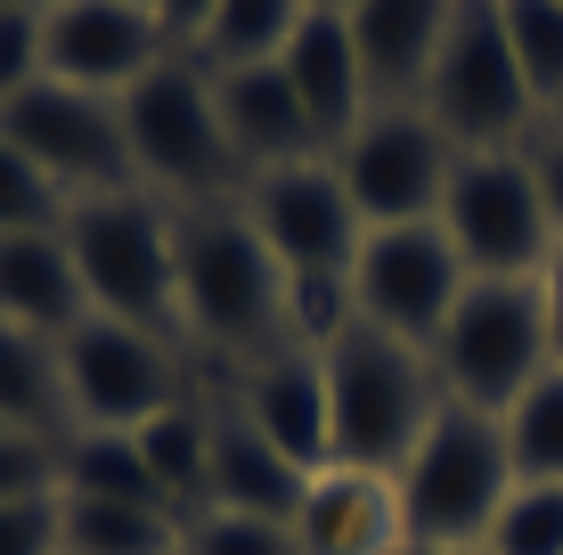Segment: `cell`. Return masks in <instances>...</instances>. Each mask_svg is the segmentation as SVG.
<instances>
[{
    "mask_svg": "<svg viewBox=\"0 0 563 555\" xmlns=\"http://www.w3.org/2000/svg\"><path fill=\"white\" fill-rule=\"evenodd\" d=\"M164 49L172 42H164L147 0H57L42 16V66H49V82H66V90L123 99Z\"/></svg>",
    "mask_w": 563,
    "mask_h": 555,
    "instance_id": "cell-14",
    "label": "cell"
},
{
    "mask_svg": "<svg viewBox=\"0 0 563 555\" xmlns=\"http://www.w3.org/2000/svg\"><path fill=\"white\" fill-rule=\"evenodd\" d=\"M433 221L450 229L465 278H539V262H548V245H555L539 171H531V156H507V147L457 156Z\"/></svg>",
    "mask_w": 563,
    "mask_h": 555,
    "instance_id": "cell-7",
    "label": "cell"
},
{
    "mask_svg": "<svg viewBox=\"0 0 563 555\" xmlns=\"http://www.w3.org/2000/svg\"><path fill=\"white\" fill-rule=\"evenodd\" d=\"M400 555H490V547H400Z\"/></svg>",
    "mask_w": 563,
    "mask_h": 555,
    "instance_id": "cell-38",
    "label": "cell"
},
{
    "mask_svg": "<svg viewBox=\"0 0 563 555\" xmlns=\"http://www.w3.org/2000/svg\"><path fill=\"white\" fill-rule=\"evenodd\" d=\"M310 9H335V16H352V9H360V0H310Z\"/></svg>",
    "mask_w": 563,
    "mask_h": 555,
    "instance_id": "cell-40",
    "label": "cell"
},
{
    "mask_svg": "<svg viewBox=\"0 0 563 555\" xmlns=\"http://www.w3.org/2000/svg\"><path fill=\"white\" fill-rule=\"evenodd\" d=\"M180 555H188V547H180Z\"/></svg>",
    "mask_w": 563,
    "mask_h": 555,
    "instance_id": "cell-43",
    "label": "cell"
},
{
    "mask_svg": "<svg viewBox=\"0 0 563 555\" xmlns=\"http://www.w3.org/2000/svg\"><path fill=\"white\" fill-rule=\"evenodd\" d=\"M66 245L82 295L99 319L172 335L180 328V245H172V204H155L147 188H107V197L66 204Z\"/></svg>",
    "mask_w": 563,
    "mask_h": 555,
    "instance_id": "cell-3",
    "label": "cell"
},
{
    "mask_svg": "<svg viewBox=\"0 0 563 555\" xmlns=\"http://www.w3.org/2000/svg\"><path fill=\"white\" fill-rule=\"evenodd\" d=\"M42 16L33 9H0V99H16L25 82H42Z\"/></svg>",
    "mask_w": 563,
    "mask_h": 555,
    "instance_id": "cell-34",
    "label": "cell"
},
{
    "mask_svg": "<svg viewBox=\"0 0 563 555\" xmlns=\"http://www.w3.org/2000/svg\"><path fill=\"white\" fill-rule=\"evenodd\" d=\"M66 221V188L49 180L25 147L0 140V237H25V229H57Z\"/></svg>",
    "mask_w": 563,
    "mask_h": 555,
    "instance_id": "cell-30",
    "label": "cell"
},
{
    "mask_svg": "<svg viewBox=\"0 0 563 555\" xmlns=\"http://www.w3.org/2000/svg\"><path fill=\"white\" fill-rule=\"evenodd\" d=\"M450 16H457V0H360L343 25H352L367 90H376V99H400L409 82H424L441 42H450Z\"/></svg>",
    "mask_w": 563,
    "mask_h": 555,
    "instance_id": "cell-21",
    "label": "cell"
},
{
    "mask_svg": "<svg viewBox=\"0 0 563 555\" xmlns=\"http://www.w3.org/2000/svg\"><path fill=\"white\" fill-rule=\"evenodd\" d=\"M531 107H563V0H498Z\"/></svg>",
    "mask_w": 563,
    "mask_h": 555,
    "instance_id": "cell-28",
    "label": "cell"
},
{
    "mask_svg": "<svg viewBox=\"0 0 563 555\" xmlns=\"http://www.w3.org/2000/svg\"><path fill=\"white\" fill-rule=\"evenodd\" d=\"M450 164H457V147L441 140V123L433 114H409V107H376L352 140L335 147L343 197H352V213L367 229L433 221L441 188H450Z\"/></svg>",
    "mask_w": 563,
    "mask_h": 555,
    "instance_id": "cell-12",
    "label": "cell"
},
{
    "mask_svg": "<svg viewBox=\"0 0 563 555\" xmlns=\"http://www.w3.org/2000/svg\"><path fill=\"white\" fill-rule=\"evenodd\" d=\"M539 302H548V343H555V368H563V237L539 262Z\"/></svg>",
    "mask_w": 563,
    "mask_h": 555,
    "instance_id": "cell-36",
    "label": "cell"
},
{
    "mask_svg": "<svg viewBox=\"0 0 563 555\" xmlns=\"http://www.w3.org/2000/svg\"><path fill=\"white\" fill-rule=\"evenodd\" d=\"M400 490V523L409 547H482L515 490V457H507V425L490 409L441 400L433 425L417 433V449L393 474Z\"/></svg>",
    "mask_w": 563,
    "mask_h": 555,
    "instance_id": "cell-2",
    "label": "cell"
},
{
    "mask_svg": "<svg viewBox=\"0 0 563 555\" xmlns=\"http://www.w3.org/2000/svg\"><path fill=\"white\" fill-rule=\"evenodd\" d=\"M327 376V425H335V466H367V474H400V457L417 449V433L441 409V376L417 343L352 328L319 352Z\"/></svg>",
    "mask_w": 563,
    "mask_h": 555,
    "instance_id": "cell-4",
    "label": "cell"
},
{
    "mask_svg": "<svg viewBox=\"0 0 563 555\" xmlns=\"http://www.w3.org/2000/svg\"><path fill=\"white\" fill-rule=\"evenodd\" d=\"M548 368H555V343H548L539 278H465L450 328L433 335L441 400H465V409L507 417Z\"/></svg>",
    "mask_w": 563,
    "mask_h": 555,
    "instance_id": "cell-5",
    "label": "cell"
},
{
    "mask_svg": "<svg viewBox=\"0 0 563 555\" xmlns=\"http://www.w3.org/2000/svg\"><path fill=\"white\" fill-rule=\"evenodd\" d=\"M457 295H465V262H457L441 221H400V229H367L360 237V262H352L360 328L433 352V335L450 328Z\"/></svg>",
    "mask_w": 563,
    "mask_h": 555,
    "instance_id": "cell-11",
    "label": "cell"
},
{
    "mask_svg": "<svg viewBox=\"0 0 563 555\" xmlns=\"http://www.w3.org/2000/svg\"><path fill=\"white\" fill-rule=\"evenodd\" d=\"M188 555H302L295 523H269V514H229V507H205L188 514Z\"/></svg>",
    "mask_w": 563,
    "mask_h": 555,
    "instance_id": "cell-31",
    "label": "cell"
},
{
    "mask_svg": "<svg viewBox=\"0 0 563 555\" xmlns=\"http://www.w3.org/2000/svg\"><path fill=\"white\" fill-rule=\"evenodd\" d=\"M172 245H180V328L205 335L221 359L262 368V359L295 352L286 335V270L245 221V204H180L172 213Z\"/></svg>",
    "mask_w": 563,
    "mask_h": 555,
    "instance_id": "cell-1",
    "label": "cell"
},
{
    "mask_svg": "<svg viewBox=\"0 0 563 555\" xmlns=\"http://www.w3.org/2000/svg\"><path fill=\"white\" fill-rule=\"evenodd\" d=\"M90 319L82 270H74L66 229H25V237H0V328H25L42 343H66Z\"/></svg>",
    "mask_w": 563,
    "mask_h": 555,
    "instance_id": "cell-18",
    "label": "cell"
},
{
    "mask_svg": "<svg viewBox=\"0 0 563 555\" xmlns=\"http://www.w3.org/2000/svg\"><path fill=\"white\" fill-rule=\"evenodd\" d=\"M212 114H221V140H229V156H238L245 171L302 164L310 147H319V131H310V114H302V99H295V82H286L278 57H269V66L212 74Z\"/></svg>",
    "mask_w": 563,
    "mask_h": 555,
    "instance_id": "cell-17",
    "label": "cell"
},
{
    "mask_svg": "<svg viewBox=\"0 0 563 555\" xmlns=\"http://www.w3.org/2000/svg\"><path fill=\"white\" fill-rule=\"evenodd\" d=\"M57 499H123V507H164V514H180L164 499V482L147 474V457L131 433H66V490Z\"/></svg>",
    "mask_w": 563,
    "mask_h": 555,
    "instance_id": "cell-25",
    "label": "cell"
},
{
    "mask_svg": "<svg viewBox=\"0 0 563 555\" xmlns=\"http://www.w3.org/2000/svg\"><path fill=\"white\" fill-rule=\"evenodd\" d=\"M212 9H221V0H155V25H164V42H197V33L212 25Z\"/></svg>",
    "mask_w": 563,
    "mask_h": 555,
    "instance_id": "cell-35",
    "label": "cell"
},
{
    "mask_svg": "<svg viewBox=\"0 0 563 555\" xmlns=\"http://www.w3.org/2000/svg\"><path fill=\"white\" fill-rule=\"evenodd\" d=\"M278 66H286V82H295V99H302V114H310V131H319V147H327V140L343 147L367 114H376V90H367L360 49H352V25H343L335 9H310L302 25L286 33Z\"/></svg>",
    "mask_w": 563,
    "mask_h": 555,
    "instance_id": "cell-16",
    "label": "cell"
},
{
    "mask_svg": "<svg viewBox=\"0 0 563 555\" xmlns=\"http://www.w3.org/2000/svg\"><path fill=\"white\" fill-rule=\"evenodd\" d=\"M302 490H310V474H302L278 442H269L238 400H229V409H212V507L295 523V514H302Z\"/></svg>",
    "mask_w": 563,
    "mask_h": 555,
    "instance_id": "cell-19",
    "label": "cell"
},
{
    "mask_svg": "<svg viewBox=\"0 0 563 555\" xmlns=\"http://www.w3.org/2000/svg\"><path fill=\"white\" fill-rule=\"evenodd\" d=\"M238 409L295 457L302 474L335 466V425H327V376H319V352H278L262 368H245V392Z\"/></svg>",
    "mask_w": 563,
    "mask_h": 555,
    "instance_id": "cell-20",
    "label": "cell"
},
{
    "mask_svg": "<svg viewBox=\"0 0 563 555\" xmlns=\"http://www.w3.org/2000/svg\"><path fill=\"white\" fill-rule=\"evenodd\" d=\"M245 221L262 229V245L278 254V270H352L367 221L343 197V171L302 156L278 171H254L245 180Z\"/></svg>",
    "mask_w": 563,
    "mask_h": 555,
    "instance_id": "cell-13",
    "label": "cell"
},
{
    "mask_svg": "<svg viewBox=\"0 0 563 555\" xmlns=\"http://www.w3.org/2000/svg\"><path fill=\"white\" fill-rule=\"evenodd\" d=\"M57 368H66L74 433H140L147 417H164L172 400H188L180 368H172V335L123 328V319H99V311L57 343Z\"/></svg>",
    "mask_w": 563,
    "mask_h": 555,
    "instance_id": "cell-8",
    "label": "cell"
},
{
    "mask_svg": "<svg viewBox=\"0 0 563 555\" xmlns=\"http://www.w3.org/2000/svg\"><path fill=\"white\" fill-rule=\"evenodd\" d=\"M0 425H9V417H0Z\"/></svg>",
    "mask_w": 563,
    "mask_h": 555,
    "instance_id": "cell-41",
    "label": "cell"
},
{
    "mask_svg": "<svg viewBox=\"0 0 563 555\" xmlns=\"http://www.w3.org/2000/svg\"><path fill=\"white\" fill-rule=\"evenodd\" d=\"M66 514V555H180L188 523L164 507H123V499H57Z\"/></svg>",
    "mask_w": 563,
    "mask_h": 555,
    "instance_id": "cell-24",
    "label": "cell"
},
{
    "mask_svg": "<svg viewBox=\"0 0 563 555\" xmlns=\"http://www.w3.org/2000/svg\"><path fill=\"white\" fill-rule=\"evenodd\" d=\"M123 114V140H131V164H140L147 188L180 204H212L229 180H238V156L221 140V114H212V74L197 57H155L140 82L114 99Z\"/></svg>",
    "mask_w": 563,
    "mask_h": 555,
    "instance_id": "cell-6",
    "label": "cell"
},
{
    "mask_svg": "<svg viewBox=\"0 0 563 555\" xmlns=\"http://www.w3.org/2000/svg\"><path fill=\"white\" fill-rule=\"evenodd\" d=\"M131 442H140L147 474L164 482V499L180 507V523L212 507V409H197V400H172V409L147 417Z\"/></svg>",
    "mask_w": 563,
    "mask_h": 555,
    "instance_id": "cell-22",
    "label": "cell"
},
{
    "mask_svg": "<svg viewBox=\"0 0 563 555\" xmlns=\"http://www.w3.org/2000/svg\"><path fill=\"white\" fill-rule=\"evenodd\" d=\"M302 16H310V0H221V9H212V25L188 42V57L212 66V74H229V66H269Z\"/></svg>",
    "mask_w": 563,
    "mask_h": 555,
    "instance_id": "cell-26",
    "label": "cell"
},
{
    "mask_svg": "<svg viewBox=\"0 0 563 555\" xmlns=\"http://www.w3.org/2000/svg\"><path fill=\"white\" fill-rule=\"evenodd\" d=\"M0 140L25 147L33 164L49 171L74 197H107V188H140V164H131L123 114L99 90H66V82H25L16 99H0Z\"/></svg>",
    "mask_w": 563,
    "mask_h": 555,
    "instance_id": "cell-10",
    "label": "cell"
},
{
    "mask_svg": "<svg viewBox=\"0 0 563 555\" xmlns=\"http://www.w3.org/2000/svg\"><path fill=\"white\" fill-rule=\"evenodd\" d=\"M424 99H433V123H441V140H450L457 156L498 147V140L522 131L531 90H522V66L507 49V16H498V0H457L450 42H441L433 74H424Z\"/></svg>",
    "mask_w": 563,
    "mask_h": 555,
    "instance_id": "cell-9",
    "label": "cell"
},
{
    "mask_svg": "<svg viewBox=\"0 0 563 555\" xmlns=\"http://www.w3.org/2000/svg\"><path fill=\"white\" fill-rule=\"evenodd\" d=\"M0 417L25 425V433H49V442H66V433H74L57 343L25 335V328H0Z\"/></svg>",
    "mask_w": 563,
    "mask_h": 555,
    "instance_id": "cell-23",
    "label": "cell"
},
{
    "mask_svg": "<svg viewBox=\"0 0 563 555\" xmlns=\"http://www.w3.org/2000/svg\"><path fill=\"white\" fill-rule=\"evenodd\" d=\"M57 490H66V442L25 433V425H0V507L57 499Z\"/></svg>",
    "mask_w": 563,
    "mask_h": 555,
    "instance_id": "cell-32",
    "label": "cell"
},
{
    "mask_svg": "<svg viewBox=\"0 0 563 555\" xmlns=\"http://www.w3.org/2000/svg\"><path fill=\"white\" fill-rule=\"evenodd\" d=\"M0 9H33V16H49V9H57V0H0Z\"/></svg>",
    "mask_w": 563,
    "mask_h": 555,
    "instance_id": "cell-39",
    "label": "cell"
},
{
    "mask_svg": "<svg viewBox=\"0 0 563 555\" xmlns=\"http://www.w3.org/2000/svg\"><path fill=\"white\" fill-rule=\"evenodd\" d=\"M0 555H66V514H57V499L0 507Z\"/></svg>",
    "mask_w": 563,
    "mask_h": 555,
    "instance_id": "cell-33",
    "label": "cell"
},
{
    "mask_svg": "<svg viewBox=\"0 0 563 555\" xmlns=\"http://www.w3.org/2000/svg\"><path fill=\"white\" fill-rule=\"evenodd\" d=\"M531 171H539V197H548V221H555V237H563V140H548L531 156Z\"/></svg>",
    "mask_w": 563,
    "mask_h": 555,
    "instance_id": "cell-37",
    "label": "cell"
},
{
    "mask_svg": "<svg viewBox=\"0 0 563 555\" xmlns=\"http://www.w3.org/2000/svg\"><path fill=\"white\" fill-rule=\"evenodd\" d=\"M147 9H155V0H147Z\"/></svg>",
    "mask_w": 563,
    "mask_h": 555,
    "instance_id": "cell-42",
    "label": "cell"
},
{
    "mask_svg": "<svg viewBox=\"0 0 563 555\" xmlns=\"http://www.w3.org/2000/svg\"><path fill=\"white\" fill-rule=\"evenodd\" d=\"M482 547L490 555H563V482H515Z\"/></svg>",
    "mask_w": 563,
    "mask_h": 555,
    "instance_id": "cell-29",
    "label": "cell"
},
{
    "mask_svg": "<svg viewBox=\"0 0 563 555\" xmlns=\"http://www.w3.org/2000/svg\"><path fill=\"white\" fill-rule=\"evenodd\" d=\"M295 540H302V555H400V547H409V523H400L393 474L319 466L310 490H302Z\"/></svg>",
    "mask_w": 563,
    "mask_h": 555,
    "instance_id": "cell-15",
    "label": "cell"
},
{
    "mask_svg": "<svg viewBox=\"0 0 563 555\" xmlns=\"http://www.w3.org/2000/svg\"><path fill=\"white\" fill-rule=\"evenodd\" d=\"M498 425H507L515 482H563V368L539 376V385L522 392Z\"/></svg>",
    "mask_w": 563,
    "mask_h": 555,
    "instance_id": "cell-27",
    "label": "cell"
}]
</instances>
